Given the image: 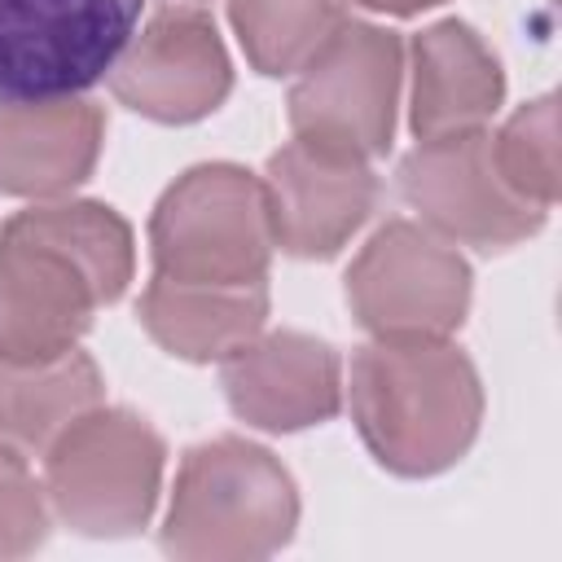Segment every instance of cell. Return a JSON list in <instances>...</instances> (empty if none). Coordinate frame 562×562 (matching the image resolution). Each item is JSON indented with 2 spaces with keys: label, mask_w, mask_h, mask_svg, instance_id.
<instances>
[{
  "label": "cell",
  "mask_w": 562,
  "mask_h": 562,
  "mask_svg": "<svg viewBox=\"0 0 562 562\" xmlns=\"http://www.w3.org/2000/svg\"><path fill=\"white\" fill-rule=\"evenodd\" d=\"M364 9H378V13H417V9H430L439 0H356Z\"/></svg>",
  "instance_id": "cell-20"
},
{
  "label": "cell",
  "mask_w": 562,
  "mask_h": 562,
  "mask_svg": "<svg viewBox=\"0 0 562 562\" xmlns=\"http://www.w3.org/2000/svg\"><path fill=\"white\" fill-rule=\"evenodd\" d=\"M338 22L334 0H233V26L259 75L299 70Z\"/></svg>",
  "instance_id": "cell-17"
},
{
  "label": "cell",
  "mask_w": 562,
  "mask_h": 562,
  "mask_svg": "<svg viewBox=\"0 0 562 562\" xmlns=\"http://www.w3.org/2000/svg\"><path fill=\"white\" fill-rule=\"evenodd\" d=\"M413 132L417 140H439L457 132H479L501 101V66L461 22H439L413 44Z\"/></svg>",
  "instance_id": "cell-14"
},
{
  "label": "cell",
  "mask_w": 562,
  "mask_h": 562,
  "mask_svg": "<svg viewBox=\"0 0 562 562\" xmlns=\"http://www.w3.org/2000/svg\"><path fill=\"white\" fill-rule=\"evenodd\" d=\"M268 316L263 285H180L154 277L140 294L145 329L184 360H228L255 342Z\"/></svg>",
  "instance_id": "cell-15"
},
{
  "label": "cell",
  "mask_w": 562,
  "mask_h": 562,
  "mask_svg": "<svg viewBox=\"0 0 562 562\" xmlns=\"http://www.w3.org/2000/svg\"><path fill=\"white\" fill-rule=\"evenodd\" d=\"M400 193L439 233L479 250H501L544 224V211L509 193V184L501 180L483 127L417 140V149L400 167Z\"/></svg>",
  "instance_id": "cell-9"
},
{
  "label": "cell",
  "mask_w": 562,
  "mask_h": 562,
  "mask_svg": "<svg viewBox=\"0 0 562 562\" xmlns=\"http://www.w3.org/2000/svg\"><path fill=\"white\" fill-rule=\"evenodd\" d=\"M101 132V110L83 97L0 105V193L53 198L75 189L97 162Z\"/></svg>",
  "instance_id": "cell-13"
},
{
  "label": "cell",
  "mask_w": 562,
  "mask_h": 562,
  "mask_svg": "<svg viewBox=\"0 0 562 562\" xmlns=\"http://www.w3.org/2000/svg\"><path fill=\"white\" fill-rule=\"evenodd\" d=\"M154 277L180 285H263L268 277V198L237 167H198L154 211Z\"/></svg>",
  "instance_id": "cell-5"
},
{
  "label": "cell",
  "mask_w": 562,
  "mask_h": 562,
  "mask_svg": "<svg viewBox=\"0 0 562 562\" xmlns=\"http://www.w3.org/2000/svg\"><path fill=\"white\" fill-rule=\"evenodd\" d=\"M132 281V233L97 202L18 211L0 233V360L75 351L101 303Z\"/></svg>",
  "instance_id": "cell-1"
},
{
  "label": "cell",
  "mask_w": 562,
  "mask_h": 562,
  "mask_svg": "<svg viewBox=\"0 0 562 562\" xmlns=\"http://www.w3.org/2000/svg\"><path fill=\"white\" fill-rule=\"evenodd\" d=\"M114 97L136 114L189 123L211 114L228 92V57L202 9H162L105 75Z\"/></svg>",
  "instance_id": "cell-10"
},
{
  "label": "cell",
  "mask_w": 562,
  "mask_h": 562,
  "mask_svg": "<svg viewBox=\"0 0 562 562\" xmlns=\"http://www.w3.org/2000/svg\"><path fill=\"white\" fill-rule=\"evenodd\" d=\"M400 40L364 22H338L299 66L290 92L294 140L334 158H373L391 145Z\"/></svg>",
  "instance_id": "cell-6"
},
{
  "label": "cell",
  "mask_w": 562,
  "mask_h": 562,
  "mask_svg": "<svg viewBox=\"0 0 562 562\" xmlns=\"http://www.w3.org/2000/svg\"><path fill=\"white\" fill-rule=\"evenodd\" d=\"M48 514L26 457L0 439V553H26L44 540Z\"/></svg>",
  "instance_id": "cell-19"
},
{
  "label": "cell",
  "mask_w": 562,
  "mask_h": 562,
  "mask_svg": "<svg viewBox=\"0 0 562 562\" xmlns=\"http://www.w3.org/2000/svg\"><path fill=\"white\" fill-rule=\"evenodd\" d=\"M145 0H0V105H53L101 83Z\"/></svg>",
  "instance_id": "cell-4"
},
{
  "label": "cell",
  "mask_w": 562,
  "mask_h": 562,
  "mask_svg": "<svg viewBox=\"0 0 562 562\" xmlns=\"http://www.w3.org/2000/svg\"><path fill=\"white\" fill-rule=\"evenodd\" d=\"M479 408V378L443 338H382L351 360L356 426L395 474H435L461 461Z\"/></svg>",
  "instance_id": "cell-2"
},
{
  "label": "cell",
  "mask_w": 562,
  "mask_h": 562,
  "mask_svg": "<svg viewBox=\"0 0 562 562\" xmlns=\"http://www.w3.org/2000/svg\"><path fill=\"white\" fill-rule=\"evenodd\" d=\"M487 145H492V162H496L501 180L509 184V193H518L522 202L549 211L553 193H558L553 97H540L527 110H518L501 136H487Z\"/></svg>",
  "instance_id": "cell-18"
},
{
  "label": "cell",
  "mask_w": 562,
  "mask_h": 562,
  "mask_svg": "<svg viewBox=\"0 0 562 562\" xmlns=\"http://www.w3.org/2000/svg\"><path fill=\"white\" fill-rule=\"evenodd\" d=\"M294 518V483L263 448L211 439L180 465L162 549L176 558H263L290 540Z\"/></svg>",
  "instance_id": "cell-3"
},
{
  "label": "cell",
  "mask_w": 562,
  "mask_h": 562,
  "mask_svg": "<svg viewBox=\"0 0 562 562\" xmlns=\"http://www.w3.org/2000/svg\"><path fill=\"white\" fill-rule=\"evenodd\" d=\"M224 391L237 417L263 430H299L338 413V360L316 338L272 334L224 360Z\"/></svg>",
  "instance_id": "cell-12"
},
{
  "label": "cell",
  "mask_w": 562,
  "mask_h": 562,
  "mask_svg": "<svg viewBox=\"0 0 562 562\" xmlns=\"http://www.w3.org/2000/svg\"><path fill=\"white\" fill-rule=\"evenodd\" d=\"M263 198L272 241L290 255L325 259L373 211L378 180L360 158H334L303 140H290L268 162Z\"/></svg>",
  "instance_id": "cell-11"
},
{
  "label": "cell",
  "mask_w": 562,
  "mask_h": 562,
  "mask_svg": "<svg viewBox=\"0 0 562 562\" xmlns=\"http://www.w3.org/2000/svg\"><path fill=\"white\" fill-rule=\"evenodd\" d=\"M162 439L132 413L88 408L44 448L53 509L88 536L136 531L158 496Z\"/></svg>",
  "instance_id": "cell-7"
},
{
  "label": "cell",
  "mask_w": 562,
  "mask_h": 562,
  "mask_svg": "<svg viewBox=\"0 0 562 562\" xmlns=\"http://www.w3.org/2000/svg\"><path fill=\"white\" fill-rule=\"evenodd\" d=\"M470 272L430 233L395 220L347 272V303L378 338H443L461 325Z\"/></svg>",
  "instance_id": "cell-8"
},
{
  "label": "cell",
  "mask_w": 562,
  "mask_h": 562,
  "mask_svg": "<svg viewBox=\"0 0 562 562\" xmlns=\"http://www.w3.org/2000/svg\"><path fill=\"white\" fill-rule=\"evenodd\" d=\"M97 400L101 373L79 347L35 364L0 360V439L18 452H44Z\"/></svg>",
  "instance_id": "cell-16"
}]
</instances>
